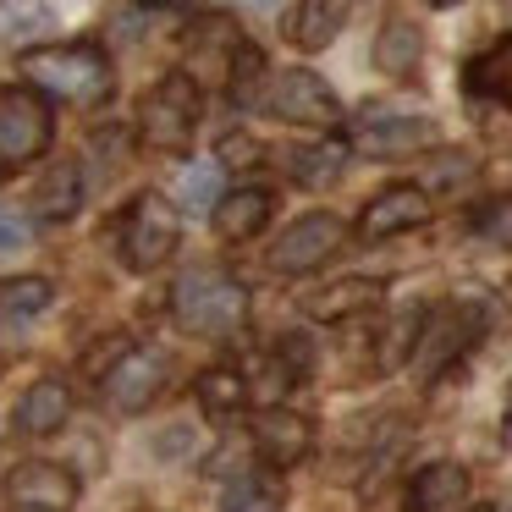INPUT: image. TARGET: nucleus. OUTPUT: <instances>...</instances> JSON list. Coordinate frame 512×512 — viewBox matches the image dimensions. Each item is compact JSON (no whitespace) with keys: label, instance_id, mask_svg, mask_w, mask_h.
<instances>
[{"label":"nucleus","instance_id":"nucleus-22","mask_svg":"<svg viewBox=\"0 0 512 512\" xmlns=\"http://www.w3.org/2000/svg\"><path fill=\"white\" fill-rule=\"evenodd\" d=\"M281 507V485L259 468H243L232 485L221 490V512H276Z\"/></svg>","mask_w":512,"mask_h":512},{"label":"nucleus","instance_id":"nucleus-27","mask_svg":"<svg viewBox=\"0 0 512 512\" xmlns=\"http://www.w3.org/2000/svg\"><path fill=\"white\" fill-rule=\"evenodd\" d=\"M39 309H50V281L28 276V281H6L0 287V320H28Z\"/></svg>","mask_w":512,"mask_h":512},{"label":"nucleus","instance_id":"nucleus-30","mask_svg":"<svg viewBox=\"0 0 512 512\" xmlns=\"http://www.w3.org/2000/svg\"><path fill=\"white\" fill-rule=\"evenodd\" d=\"M254 160H259V138L248 133H226L215 144V166H254Z\"/></svg>","mask_w":512,"mask_h":512},{"label":"nucleus","instance_id":"nucleus-21","mask_svg":"<svg viewBox=\"0 0 512 512\" xmlns=\"http://www.w3.org/2000/svg\"><path fill=\"white\" fill-rule=\"evenodd\" d=\"M78 199H83V177H78L72 160H61V166H50L45 182H39L34 210L45 215V221H67V215H78Z\"/></svg>","mask_w":512,"mask_h":512},{"label":"nucleus","instance_id":"nucleus-14","mask_svg":"<svg viewBox=\"0 0 512 512\" xmlns=\"http://www.w3.org/2000/svg\"><path fill=\"white\" fill-rule=\"evenodd\" d=\"M254 452L265 457L270 468H298L303 457L314 452V424L303 413H287V408H265L254 424Z\"/></svg>","mask_w":512,"mask_h":512},{"label":"nucleus","instance_id":"nucleus-17","mask_svg":"<svg viewBox=\"0 0 512 512\" xmlns=\"http://www.w3.org/2000/svg\"><path fill=\"white\" fill-rule=\"evenodd\" d=\"M463 94H474V100H496V105L512 111V34L496 39L485 56H474L463 67Z\"/></svg>","mask_w":512,"mask_h":512},{"label":"nucleus","instance_id":"nucleus-13","mask_svg":"<svg viewBox=\"0 0 512 512\" xmlns=\"http://www.w3.org/2000/svg\"><path fill=\"white\" fill-rule=\"evenodd\" d=\"M468 496H474L468 468L452 463V457H441V463H424L419 474L408 479L402 507L408 512H468Z\"/></svg>","mask_w":512,"mask_h":512},{"label":"nucleus","instance_id":"nucleus-18","mask_svg":"<svg viewBox=\"0 0 512 512\" xmlns=\"http://www.w3.org/2000/svg\"><path fill=\"white\" fill-rule=\"evenodd\" d=\"M375 67L386 72V78H397V83L419 78V67H424V28L391 17V23L380 28V39H375Z\"/></svg>","mask_w":512,"mask_h":512},{"label":"nucleus","instance_id":"nucleus-29","mask_svg":"<svg viewBox=\"0 0 512 512\" xmlns=\"http://www.w3.org/2000/svg\"><path fill=\"white\" fill-rule=\"evenodd\" d=\"M28 237H34V226H28L17 210H6V204H0V265L23 254V248H28Z\"/></svg>","mask_w":512,"mask_h":512},{"label":"nucleus","instance_id":"nucleus-1","mask_svg":"<svg viewBox=\"0 0 512 512\" xmlns=\"http://www.w3.org/2000/svg\"><path fill=\"white\" fill-rule=\"evenodd\" d=\"M23 72L34 89L67 105H100L111 94V56L100 45H39L23 50Z\"/></svg>","mask_w":512,"mask_h":512},{"label":"nucleus","instance_id":"nucleus-8","mask_svg":"<svg viewBox=\"0 0 512 512\" xmlns=\"http://www.w3.org/2000/svg\"><path fill=\"white\" fill-rule=\"evenodd\" d=\"M479 336V314L463 309V303H441L435 314H424L419 325V347H413V369H419L424 380H435L441 369H452L457 358L474 347Z\"/></svg>","mask_w":512,"mask_h":512},{"label":"nucleus","instance_id":"nucleus-7","mask_svg":"<svg viewBox=\"0 0 512 512\" xmlns=\"http://www.w3.org/2000/svg\"><path fill=\"white\" fill-rule=\"evenodd\" d=\"M342 237H347V226L336 221V215H325V210L298 215V221L276 237V248H270V270H276V276H309V270H320L325 259L342 248Z\"/></svg>","mask_w":512,"mask_h":512},{"label":"nucleus","instance_id":"nucleus-11","mask_svg":"<svg viewBox=\"0 0 512 512\" xmlns=\"http://www.w3.org/2000/svg\"><path fill=\"white\" fill-rule=\"evenodd\" d=\"M430 138H435L430 116H413V111L369 105L364 116H353V149H364V155H408V149H424Z\"/></svg>","mask_w":512,"mask_h":512},{"label":"nucleus","instance_id":"nucleus-23","mask_svg":"<svg viewBox=\"0 0 512 512\" xmlns=\"http://www.w3.org/2000/svg\"><path fill=\"white\" fill-rule=\"evenodd\" d=\"M342 166H347V144H336V138L287 155V171L303 182V188H325V182H336V177H342Z\"/></svg>","mask_w":512,"mask_h":512},{"label":"nucleus","instance_id":"nucleus-19","mask_svg":"<svg viewBox=\"0 0 512 512\" xmlns=\"http://www.w3.org/2000/svg\"><path fill=\"white\" fill-rule=\"evenodd\" d=\"M342 23H347V6H336V0H298V6L287 12V39L314 56V50L336 45Z\"/></svg>","mask_w":512,"mask_h":512},{"label":"nucleus","instance_id":"nucleus-28","mask_svg":"<svg viewBox=\"0 0 512 512\" xmlns=\"http://www.w3.org/2000/svg\"><path fill=\"white\" fill-rule=\"evenodd\" d=\"M287 380H292V369L281 364V358H254V364L243 369L248 397H254V402H265V408H276V397L287 391Z\"/></svg>","mask_w":512,"mask_h":512},{"label":"nucleus","instance_id":"nucleus-2","mask_svg":"<svg viewBox=\"0 0 512 512\" xmlns=\"http://www.w3.org/2000/svg\"><path fill=\"white\" fill-rule=\"evenodd\" d=\"M171 314H177L182 331L226 342V336H237L248 320V292H243V281L226 276V270H188V276L171 287Z\"/></svg>","mask_w":512,"mask_h":512},{"label":"nucleus","instance_id":"nucleus-20","mask_svg":"<svg viewBox=\"0 0 512 512\" xmlns=\"http://www.w3.org/2000/svg\"><path fill=\"white\" fill-rule=\"evenodd\" d=\"M380 303V281H364V276H353V281H331V287H320V292H309L303 298V309L314 314V320H353V314H369Z\"/></svg>","mask_w":512,"mask_h":512},{"label":"nucleus","instance_id":"nucleus-25","mask_svg":"<svg viewBox=\"0 0 512 512\" xmlns=\"http://www.w3.org/2000/svg\"><path fill=\"white\" fill-rule=\"evenodd\" d=\"M177 199H182V210H210L215 215V204L226 199L221 193V166L215 160H199V166H188L182 171V182H177Z\"/></svg>","mask_w":512,"mask_h":512},{"label":"nucleus","instance_id":"nucleus-10","mask_svg":"<svg viewBox=\"0 0 512 512\" xmlns=\"http://www.w3.org/2000/svg\"><path fill=\"white\" fill-rule=\"evenodd\" d=\"M6 501L17 512H67L78 501V474L61 463H17L6 474Z\"/></svg>","mask_w":512,"mask_h":512},{"label":"nucleus","instance_id":"nucleus-16","mask_svg":"<svg viewBox=\"0 0 512 512\" xmlns=\"http://www.w3.org/2000/svg\"><path fill=\"white\" fill-rule=\"evenodd\" d=\"M67 413H72V391L61 386V380H34V386L17 397L12 424L23 435H56L61 424H67Z\"/></svg>","mask_w":512,"mask_h":512},{"label":"nucleus","instance_id":"nucleus-9","mask_svg":"<svg viewBox=\"0 0 512 512\" xmlns=\"http://www.w3.org/2000/svg\"><path fill=\"white\" fill-rule=\"evenodd\" d=\"M166 375H171V358L155 353V347H127L111 369H105V402L116 413H144L149 402L166 391Z\"/></svg>","mask_w":512,"mask_h":512},{"label":"nucleus","instance_id":"nucleus-6","mask_svg":"<svg viewBox=\"0 0 512 512\" xmlns=\"http://www.w3.org/2000/svg\"><path fill=\"white\" fill-rule=\"evenodd\" d=\"M265 111L276 122H298V127H336L342 122V105H336L331 83L309 67L276 72V83L265 89Z\"/></svg>","mask_w":512,"mask_h":512},{"label":"nucleus","instance_id":"nucleus-5","mask_svg":"<svg viewBox=\"0 0 512 512\" xmlns=\"http://www.w3.org/2000/svg\"><path fill=\"white\" fill-rule=\"evenodd\" d=\"M56 116L34 89H0V171H17L50 149Z\"/></svg>","mask_w":512,"mask_h":512},{"label":"nucleus","instance_id":"nucleus-4","mask_svg":"<svg viewBox=\"0 0 512 512\" xmlns=\"http://www.w3.org/2000/svg\"><path fill=\"white\" fill-rule=\"evenodd\" d=\"M177 237H182V221H177V210H171L160 193H138V199L127 204L122 226H116L122 265L138 270V276H149V270L166 265V259L177 254Z\"/></svg>","mask_w":512,"mask_h":512},{"label":"nucleus","instance_id":"nucleus-3","mask_svg":"<svg viewBox=\"0 0 512 512\" xmlns=\"http://www.w3.org/2000/svg\"><path fill=\"white\" fill-rule=\"evenodd\" d=\"M199 111H204L199 83H193L188 72H166V78L144 94V105H138V133H144V144L160 149V155H182V149L193 144V133H199Z\"/></svg>","mask_w":512,"mask_h":512},{"label":"nucleus","instance_id":"nucleus-31","mask_svg":"<svg viewBox=\"0 0 512 512\" xmlns=\"http://www.w3.org/2000/svg\"><path fill=\"white\" fill-rule=\"evenodd\" d=\"M155 446H160V452H166V457H177L182 446H188V430H171L166 441H155Z\"/></svg>","mask_w":512,"mask_h":512},{"label":"nucleus","instance_id":"nucleus-24","mask_svg":"<svg viewBox=\"0 0 512 512\" xmlns=\"http://www.w3.org/2000/svg\"><path fill=\"white\" fill-rule=\"evenodd\" d=\"M248 402V386L237 369H204L199 375V408L215 413V419H226V413H237Z\"/></svg>","mask_w":512,"mask_h":512},{"label":"nucleus","instance_id":"nucleus-15","mask_svg":"<svg viewBox=\"0 0 512 512\" xmlns=\"http://www.w3.org/2000/svg\"><path fill=\"white\" fill-rule=\"evenodd\" d=\"M270 215H276V199H270L265 188H237L215 204L210 221H215V237H221V243H248V237H259L270 226Z\"/></svg>","mask_w":512,"mask_h":512},{"label":"nucleus","instance_id":"nucleus-26","mask_svg":"<svg viewBox=\"0 0 512 512\" xmlns=\"http://www.w3.org/2000/svg\"><path fill=\"white\" fill-rule=\"evenodd\" d=\"M226 89H232V105H254L259 89H265V50L243 39V50H237V61H232V78H226Z\"/></svg>","mask_w":512,"mask_h":512},{"label":"nucleus","instance_id":"nucleus-12","mask_svg":"<svg viewBox=\"0 0 512 512\" xmlns=\"http://www.w3.org/2000/svg\"><path fill=\"white\" fill-rule=\"evenodd\" d=\"M424 221H430V193L413 188V182H391V188H380L375 199L364 204L358 232H364L369 243H380V237L413 232V226H424Z\"/></svg>","mask_w":512,"mask_h":512}]
</instances>
